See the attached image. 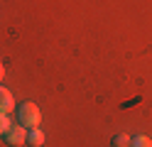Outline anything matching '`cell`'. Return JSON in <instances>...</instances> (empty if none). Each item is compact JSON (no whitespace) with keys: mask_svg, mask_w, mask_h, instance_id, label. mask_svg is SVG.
Masks as SVG:
<instances>
[{"mask_svg":"<svg viewBox=\"0 0 152 147\" xmlns=\"http://www.w3.org/2000/svg\"><path fill=\"white\" fill-rule=\"evenodd\" d=\"M27 145H30V147H42L44 145V132L39 130V127L27 130Z\"/></svg>","mask_w":152,"mask_h":147,"instance_id":"obj_4","label":"cell"},{"mask_svg":"<svg viewBox=\"0 0 152 147\" xmlns=\"http://www.w3.org/2000/svg\"><path fill=\"white\" fill-rule=\"evenodd\" d=\"M3 140L10 145V147H20V145H25V142H27V127H22L20 123L12 125L10 130L3 135Z\"/></svg>","mask_w":152,"mask_h":147,"instance_id":"obj_2","label":"cell"},{"mask_svg":"<svg viewBox=\"0 0 152 147\" xmlns=\"http://www.w3.org/2000/svg\"><path fill=\"white\" fill-rule=\"evenodd\" d=\"M130 140H132L130 135H115L110 145H113V147H130Z\"/></svg>","mask_w":152,"mask_h":147,"instance_id":"obj_6","label":"cell"},{"mask_svg":"<svg viewBox=\"0 0 152 147\" xmlns=\"http://www.w3.org/2000/svg\"><path fill=\"white\" fill-rule=\"evenodd\" d=\"M12 127V120H10V115H0V137H3L7 130Z\"/></svg>","mask_w":152,"mask_h":147,"instance_id":"obj_7","label":"cell"},{"mask_svg":"<svg viewBox=\"0 0 152 147\" xmlns=\"http://www.w3.org/2000/svg\"><path fill=\"white\" fill-rule=\"evenodd\" d=\"M12 108H15V98H12V93L7 91V88L0 86V115H10Z\"/></svg>","mask_w":152,"mask_h":147,"instance_id":"obj_3","label":"cell"},{"mask_svg":"<svg viewBox=\"0 0 152 147\" xmlns=\"http://www.w3.org/2000/svg\"><path fill=\"white\" fill-rule=\"evenodd\" d=\"M130 147H152V140L147 135H135L130 140Z\"/></svg>","mask_w":152,"mask_h":147,"instance_id":"obj_5","label":"cell"},{"mask_svg":"<svg viewBox=\"0 0 152 147\" xmlns=\"http://www.w3.org/2000/svg\"><path fill=\"white\" fill-rule=\"evenodd\" d=\"M3 76H5V66L0 64V81H3Z\"/></svg>","mask_w":152,"mask_h":147,"instance_id":"obj_8","label":"cell"},{"mask_svg":"<svg viewBox=\"0 0 152 147\" xmlns=\"http://www.w3.org/2000/svg\"><path fill=\"white\" fill-rule=\"evenodd\" d=\"M17 123H20L22 127H27V130H32V127H39L42 123V113L39 108H37V103H20L17 105Z\"/></svg>","mask_w":152,"mask_h":147,"instance_id":"obj_1","label":"cell"}]
</instances>
